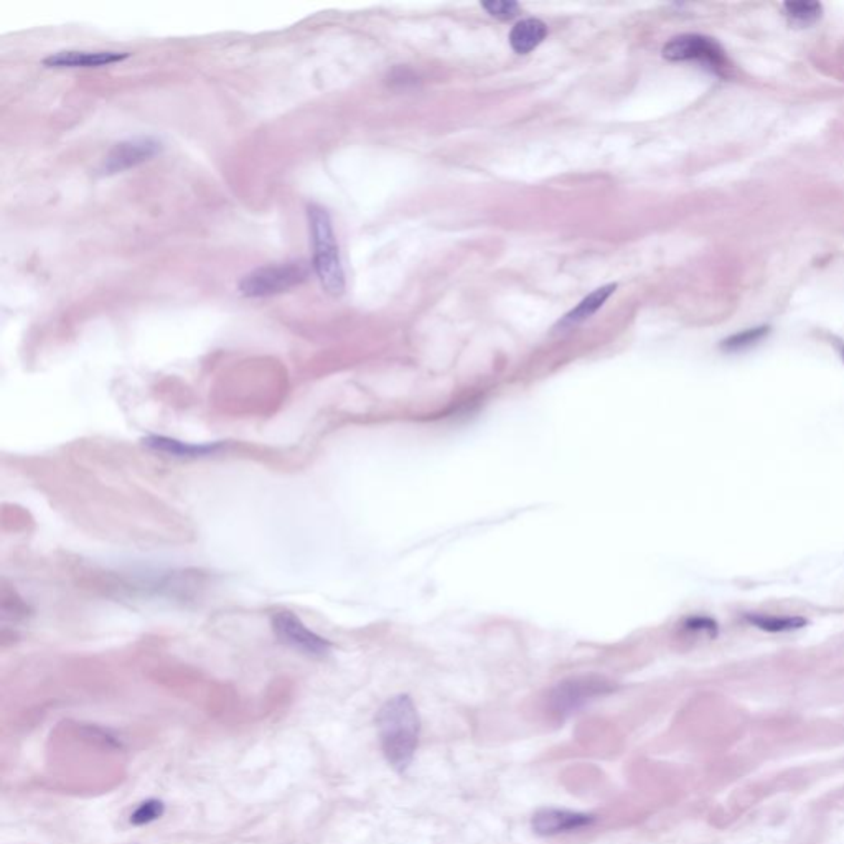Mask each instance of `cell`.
<instances>
[{
    "mask_svg": "<svg viewBox=\"0 0 844 844\" xmlns=\"http://www.w3.org/2000/svg\"><path fill=\"white\" fill-rule=\"evenodd\" d=\"M378 735L386 761L403 772L413 762L419 743V715L408 695L388 699L377 715Z\"/></svg>",
    "mask_w": 844,
    "mask_h": 844,
    "instance_id": "obj_1",
    "label": "cell"
},
{
    "mask_svg": "<svg viewBox=\"0 0 844 844\" xmlns=\"http://www.w3.org/2000/svg\"><path fill=\"white\" fill-rule=\"evenodd\" d=\"M307 218L312 239L313 269L327 294L341 295L345 293V273L331 215L321 205H309Z\"/></svg>",
    "mask_w": 844,
    "mask_h": 844,
    "instance_id": "obj_2",
    "label": "cell"
},
{
    "mask_svg": "<svg viewBox=\"0 0 844 844\" xmlns=\"http://www.w3.org/2000/svg\"><path fill=\"white\" fill-rule=\"evenodd\" d=\"M614 689V681L600 675L590 673L571 676L562 679L551 689L548 706L552 715L568 717L578 713L579 709L588 706L589 703L596 701L597 697L610 695Z\"/></svg>",
    "mask_w": 844,
    "mask_h": 844,
    "instance_id": "obj_3",
    "label": "cell"
},
{
    "mask_svg": "<svg viewBox=\"0 0 844 844\" xmlns=\"http://www.w3.org/2000/svg\"><path fill=\"white\" fill-rule=\"evenodd\" d=\"M311 275V269L302 261L257 267L239 281V293L245 297L261 299L283 294L302 284Z\"/></svg>",
    "mask_w": 844,
    "mask_h": 844,
    "instance_id": "obj_4",
    "label": "cell"
},
{
    "mask_svg": "<svg viewBox=\"0 0 844 844\" xmlns=\"http://www.w3.org/2000/svg\"><path fill=\"white\" fill-rule=\"evenodd\" d=\"M273 630L279 642L303 655L321 658L331 653V645L329 640L309 630L294 612H275L273 615Z\"/></svg>",
    "mask_w": 844,
    "mask_h": 844,
    "instance_id": "obj_5",
    "label": "cell"
},
{
    "mask_svg": "<svg viewBox=\"0 0 844 844\" xmlns=\"http://www.w3.org/2000/svg\"><path fill=\"white\" fill-rule=\"evenodd\" d=\"M663 56L670 62H701L723 72L727 66L724 50L713 38L703 35H679L671 38L663 48Z\"/></svg>",
    "mask_w": 844,
    "mask_h": 844,
    "instance_id": "obj_6",
    "label": "cell"
},
{
    "mask_svg": "<svg viewBox=\"0 0 844 844\" xmlns=\"http://www.w3.org/2000/svg\"><path fill=\"white\" fill-rule=\"evenodd\" d=\"M162 142L154 138H134L116 144L106 156L102 172L118 174L140 166L162 152Z\"/></svg>",
    "mask_w": 844,
    "mask_h": 844,
    "instance_id": "obj_7",
    "label": "cell"
},
{
    "mask_svg": "<svg viewBox=\"0 0 844 844\" xmlns=\"http://www.w3.org/2000/svg\"><path fill=\"white\" fill-rule=\"evenodd\" d=\"M596 818L588 813L560 810V808H544L534 813L532 817V830L534 833L542 836H556L561 833H572L579 831L586 826L594 823Z\"/></svg>",
    "mask_w": 844,
    "mask_h": 844,
    "instance_id": "obj_8",
    "label": "cell"
},
{
    "mask_svg": "<svg viewBox=\"0 0 844 844\" xmlns=\"http://www.w3.org/2000/svg\"><path fill=\"white\" fill-rule=\"evenodd\" d=\"M126 52H58L43 60L48 68H100L106 64L120 63L128 58Z\"/></svg>",
    "mask_w": 844,
    "mask_h": 844,
    "instance_id": "obj_9",
    "label": "cell"
},
{
    "mask_svg": "<svg viewBox=\"0 0 844 844\" xmlns=\"http://www.w3.org/2000/svg\"><path fill=\"white\" fill-rule=\"evenodd\" d=\"M144 444L149 449L164 452L168 456L175 457H203L210 456L220 449V444H187V442L177 441L170 437H162V436H152L144 439Z\"/></svg>",
    "mask_w": 844,
    "mask_h": 844,
    "instance_id": "obj_10",
    "label": "cell"
},
{
    "mask_svg": "<svg viewBox=\"0 0 844 844\" xmlns=\"http://www.w3.org/2000/svg\"><path fill=\"white\" fill-rule=\"evenodd\" d=\"M548 35L546 24L540 19H524L514 25L510 34V45L516 53L526 55L542 43Z\"/></svg>",
    "mask_w": 844,
    "mask_h": 844,
    "instance_id": "obj_11",
    "label": "cell"
},
{
    "mask_svg": "<svg viewBox=\"0 0 844 844\" xmlns=\"http://www.w3.org/2000/svg\"><path fill=\"white\" fill-rule=\"evenodd\" d=\"M615 289H617V284H607L604 287H599L592 294H589L586 299H582L576 309H572L568 315H564V319L560 321L558 327L562 331H568V329L579 325L580 321H588L589 317L594 315L606 303L607 299L614 294Z\"/></svg>",
    "mask_w": 844,
    "mask_h": 844,
    "instance_id": "obj_12",
    "label": "cell"
},
{
    "mask_svg": "<svg viewBox=\"0 0 844 844\" xmlns=\"http://www.w3.org/2000/svg\"><path fill=\"white\" fill-rule=\"evenodd\" d=\"M743 619L763 632L771 633L793 632L808 625L807 619L799 617V615L777 617V615L747 614Z\"/></svg>",
    "mask_w": 844,
    "mask_h": 844,
    "instance_id": "obj_13",
    "label": "cell"
},
{
    "mask_svg": "<svg viewBox=\"0 0 844 844\" xmlns=\"http://www.w3.org/2000/svg\"><path fill=\"white\" fill-rule=\"evenodd\" d=\"M783 9L787 17L805 25L817 22L823 14V7L818 2H787L783 4Z\"/></svg>",
    "mask_w": 844,
    "mask_h": 844,
    "instance_id": "obj_14",
    "label": "cell"
},
{
    "mask_svg": "<svg viewBox=\"0 0 844 844\" xmlns=\"http://www.w3.org/2000/svg\"><path fill=\"white\" fill-rule=\"evenodd\" d=\"M166 813V805L158 800H148L140 803L130 815V823L136 826L149 825Z\"/></svg>",
    "mask_w": 844,
    "mask_h": 844,
    "instance_id": "obj_15",
    "label": "cell"
},
{
    "mask_svg": "<svg viewBox=\"0 0 844 844\" xmlns=\"http://www.w3.org/2000/svg\"><path fill=\"white\" fill-rule=\"evenodd\" d=\"M767 333H769L767 327H759V329H751V331L735 333L731 339L725 340L724 343H723V349L725 351H739V350L749 349V347L755 345L757 341H761Z\"/></svg>",
    "mask_w": 844,
    "mask_h": 844,
    "instance_id": "obj_16",
    "label": "cell"
},
{
    "mask_svg": "<svg viewBox=\"0 0 844 844\" xmlns=\"http://www.w3.org/2000/svg\"><path fill=\"white\" fill-rule=\"evenodd\" d=\"M482 7L496 19L510 20L518 15L520 5L512 0H492L482 4Z\"/></svg>",
    "mask_w": 844,
    "mask_h": 844,
    "instance_id": "obj_17",
    "label": "cell"
},
{
    "mask_svg": "<svg viewBox=\"0 0 844 844\" xmlns=\"http://www.w3.org/2000/svg\"><path fill=\"white\" fill-rule=\"evenodd\" d=\"M685 630L689 633L716 637L717 624L709 617H691L685 622Z\"/></svg>",
    "mask_w": 844,
    "mask_h": 844,
    "instance_id": "obj_18",
    "label": "cell"
},
{
    "mask_svg": "<svg viewBox=\"0 0 844 844\" xmlns=\"http://www.w3.org/2000/svg\"><path fill=\"white\" fill-rule=\"evenodd\" d=\"M843 359H844V349H843Z\"/></svg>",
    "mask_w": 844,
    "mask_h": 844,
    "instance_id": "obj_19",
    "label": "cell"
}]
</instances>
